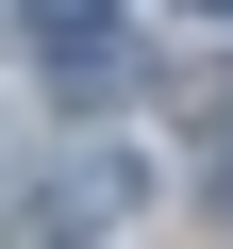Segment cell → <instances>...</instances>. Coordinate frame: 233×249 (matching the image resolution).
I'll return each mask as SVG.
<instances>
[{"mask_svg":"<svg viewBox=\"0 0 233 249\" xmlns=\"http://www.w3.org/2000/svg\"><path fill=\"white\" fill-rule=\"evenodd\" d=\"M216 199H233V116H216Z\"/></svg>","mask_w":233,"mask_h":249,"instance_id":"cell-4","label":"cell"},{"mask_svg":"<svg viewBox=\"0 0 233 249\" xmlns=\"http://www.w3.org/2000/svg\"><path fill=\"white\" fill-rule=\"evenodd\" d=\"M34 67H50V100H116V83H134V34H116V0H100V17H50V34H34Z\"/></svg>","mask_w":233,"mask_h":249,"instance_id":"cell-2","label":"cell"},{"mask_svg":"<svg viewBox=\"0 0 233 249\" xmlns=\"http://www.w3.org/2000/svg\"><path fill=\"white\" fill-rule=\"evenodd\" d=\"M200 17H233V0H200Z\"/></svg>","mask_w":233,"mask_h":249,"instance_id":"cell-5","label":"cell"},{"mask_svg":"<svg viewBox=\"0 0 233 249\" xmlns=\"http://www.w3.org/2000/svg\"><path fill=\"white\" fill-rule=\"evenodd\" d=\"M116 216H134V166H116V150H83V166H50V183H34V216L0 232V249H100Z\"/></svg>","mask_w":233,"mask_h":249,"instance_id":"cell-1","label":"cell"},{"mask_svg":"<svg viewBox=\"0 0 233 249\" xmlns=\"http://www.w3.org/2000/svg\"><path fill=\"white\" fill-rule=\"evenodd\" d=\"M50 17H100V0H34V34H50Z\"/></svg>","mask_w":233,"mask_h":249,"instance_id":"cell-3","label":"cell"}]
</instances>
